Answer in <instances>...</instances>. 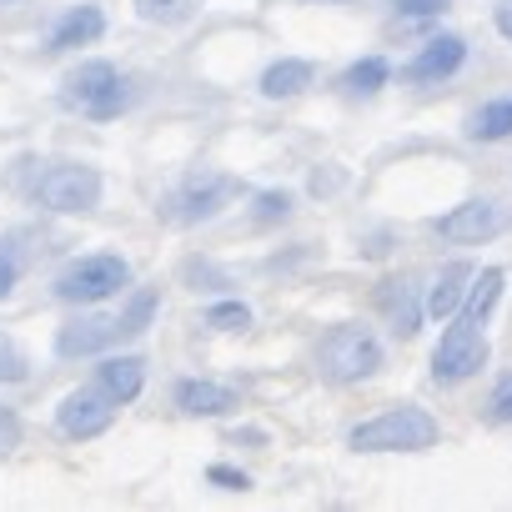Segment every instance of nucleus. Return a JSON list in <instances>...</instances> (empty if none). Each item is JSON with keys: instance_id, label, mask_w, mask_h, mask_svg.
Instances as JSON below:
<instances>
[{"instance_id": "f257e3e1", "label": "nucleus", "mask_w": 512, "mask_h": 512, "mask_svg": "<svg viewBox=\"0 0 512 512\" xmlns=\"http://www.w3.org/2000/svg\"><path fill=\"white\" fill-rule=\"evenodd\" d=\"M437 437H442V427L427 407L397 402V407L357 422L347 432V447L352 452H427V447H437Z\"/></svg>"}, {"instance_id": "f03ea898", "label": "nucleus", "mask_w": 512, "mask_h": 512, "mask_svg": "<svg viewBox=\"0 0 512 512\" xmlns=\"http://www.w3.org/2000/svg\"><path fill=\"white\" fill-rule=\"evenodd\" d=\"M387 362L382 342L372 327L362 322H337L322 342H317V377L332 382V387H357L367 377H377Z\"/></svg>"}, {"instance_id": "7ed1b4c3", "label": "nucleus", "mask_w": 512, "mask_h": 512, "mask_svg": "<svg viewBox=\"0 0 512 512\" xmlns=\"http://www.w3.org/2000/svg\"><path fill=\"white\" fill-rule=\"evenodd\" d=\"M126 287H131V262L116 251H86L76 262H66L51 282L56 302H66V307H101V302L121 297Z\"/></svg>"}, {"instance_id": "20e7f679", "label": "nucleus", "mask_w": 512, "mask_h": 512, "mask_svg": "<svg viewBox=\"0 0 512 512\" xmlns=\"http://www.w3.org/2000/svg\"><path fill=\"white\" fill-rule=\"evenodd\" d=\"M101 191H106V181H101L96 166H86V161H56V166H46L36 176L31 201L41 211H56V216H86V211L101 206Z\"/></svg>"}, {"instance_id": "39448f33", "label": "nucleus", "mask_w": 512, "mask_h": 512, "mask_svg": "<svg viewBox=\"0 0 512 512\" xmlns=\"http://www.w3.org/2000/svg\"><path fill=\"white\" fill-rule=\"evenodd\" d=\"M61 101L86 111L91 121H111L131 106V91L121 81V71L111 61H81L66 81H61Z\"/></svg>"}, {"instance_id": "423d86ee", "label": "nucleus", "mask_w": 512, "mask_h": 512, "mask_svg": "<svg viewBox=\"0 0 512 512\" xmlns=\"http://www.w3.org/2000/svg\"><path fill=\"white\" fill-rule=\"evenodd\" d=\"M487 367V337L477 332V322L472 317H447V332H442V342L432 347V382H442V387H457V382H467V377H477Z\"/></svg>"}, {"instance_id": "0eeeda50", "label": "nucleus", "mask_w": 512, "mask_h": 512, "mask_svg": "<svg viewBox=\"0 0 512 512\" xmlns=\"http://www.w3.org/2000/svg\"><path fill=\"white\" fill-rule=\"evenodd\" d=\"M236 191H241L236 176H221V171H191V176L161 201V216H166L171 226H196V221H211Z\"/></svg>"}, {"instance_id": "6e6552de", "label": "nucleus", "mask_w": 512, "mask_h": 512, "mask_svg": "<svg viewBox=\"0 0 512 512\" xmlns=\"http://www.w3.org/2000/svg\"><path fill=\"white\" fill-rule=\"evenodd\" d=\"M116 397L106 392V387H76V392H66L61 397V407H56V427H61V437H71V442H91V437H101V432H111V422H116Z\"/></svg>"}, {"instance_id": "1a4fd4ad", "label": "nucleus", "mask_w": 512, "mask_h": 512, "mask_svg": "<svg viewBox=\"0 0 512 512\" xmlns=\"http://www.w3.org/2000/svg\"><path fill=\"white\" fill-rule=\"evenodd\" d=\"M507 226H512V211H507L502 201H487V196L462 201V206H452L447 216H437V236H442V241H457V246H482V241L502 236Z\"/></svg>"}, {"instance_id": "9d476101", "label": "nucleus", "mask_w": 512, "mask_h": 512, "mask_svg": "<svg viewBox=\"0 0 512 512\" xmlns=\"http://www.w3.org/2000/svg\"><path fill=\"white\" fill-rule=\"evenodd\" d=\"M121 342V322L101 317V312H81L71 322L56 327V357L61 362H81V357H101Z\"/></svg>"}, {"instance_id": "9b49d317", "label": "nucleus", "mask_w": 512, "mask_h": 512, "mask_svg": "<svg viewBox=\"0 0 512 512\" xmlns=\"http://www.w3.org/2000/svg\"><path fill=\"white\" fill-rule=\"evenodd\" d=\"M467 61V41L462 36H432L407 66H402V81L407 86H432V81H447L452 71H462Z\"/></svg>"}, {"instance_id": "f8f14e48", "label": "nucleus", "mask_w": 512, "mask_h": 512, "mask_svg": "<svg viewBox=\"0 0 512 512\" xmlns=\"http://www.w3.org/2000/svg\"><path fill=\"white\" fill-rule=\"evenodd\" d=\"M171 402L186 412V417H231L241 407V397L226 387V382H211V377H181L171 387Z\"/></svg>"}, {"instance_id": "ddd939ff", "label": "nucleus", "mask_w": 512, "mask_h": 512, "mask_svg": "<svg viewBox=\"0 0 512 512\" xmlns=\"http://www.w3.org/2000/svg\"><path fill=\"white\" fill-rule=\"evenodd\" d=\"M377 312L392 322L397 337H417L422 332V317H427V302L417 297V287L407 277H387L377 287Z\"/></svg>"}, {"instance_id": "4468645a", "label": "nucleus", "mask_w": 512, "mask_h": 512, "mask_svg": "<svg viewBox=\"0 0 512 512\" xmlns=\"http://www.w3.org/2000/svg\"><path fill=\"white\" fill-rule=\"evenodd\" d=\"M101 36H106V11H101V6H71V11L51 26L46 51H51V56H66V51H81V46L101 41Z\"/></svg>"}, {"instance_id": "2eb2a0df", "label": "nucleus", "mask_w": 512, "mask_h": 512, "mask_svg": "<svg viewBox=\"0 0 512 512\" xmlns=\"http://www.w3.org/2000/svg\"><path fill=\"white\" fill-rule=\"evenodd\" d=\"M96 387H106L121 407H126V402H136V397H141V387H146V357H141V352L101 357V367H96Z\"/></svg>"}, {"instance_id": "dca6fc26", "label": "nucleus", "mask_w": 512, "mask_h": 512, "mask_svg": "<svg viewBox=\"0 0 512 512\" xmlns=\"http://www.w3.org/2000/svg\"><path fill=\"white\" fill-rule=\"evenodd\" d=\"M312 81H317V66H312V61H302V56H282V61H272V66L262 71L256 91H262L267 101H292V96H302Z\"/></svg>"}, {"instance_id": "f3484780", "label": "nucleus", "mask_w": 512, "mask_h": 512, "mask_svg": "<svg viewBox=\"0 0 512 512\" xmlns=\"http://www.w3.org/2000/svg\"><path fill=\"white\" fill-rule=\"evenodd\" d=\"M472 267L467 262H447L437 272V282L427 287V317H457L462 302H467V287H472Z\"/></svg>"}, {"instance_id": "a211bd4d", "label": "nucleus", "mask_w": 512, "mask_h": 512, "mask_svg": "<svg viewBox=\"0 0 512 512\" xmlns=\"http://www.w3.org/2000/svg\"><path fill=\"white\" fill-rule=\"evenodd\" d=\"M502 287H507V272H502V267H482V272L472 277V287H467L462 317H472V322H487V317H492V307L502 302Z\"/></svg>"}, {"instance_id": "6ab92c4d", "label": "nucleus", "mask_w": 512, "mask_h": 512, "mask_svg": "<svg viewBox=\"0 0 512 512\" xmlns=\"http://www.w3.org/2000/svg\"><path fill=\"white\" fill-rule=\"evenodd\" d=\"M387 81H392L387 56H362V61H352V66L342 71V91H347V96H377Z\"/></svg>"}, {"instance_id": "aec40b11", "label": "nucleus", "mask_w": 512, "mask_h": 512, "mask_svg": "<svg viewBox=\"0 0 512 512\" xmlns=\"http://www.w3.org/2000/svg\"><path fill=\"white\" fill-rule=\"evenodd\" d=\"M467 136L472 141H507L512 136V96L507 101H487L482 111H472Z\"/></svg>"}, {"instance_id": "412c9836", "label": "nucleus", "mask_w": 512, "mask_h": 512, "mask_svg": "<svg viewBox=\"0 0 512 512\" xmlns=\"http://www.w3.org/2000/svg\"><path fill=\"white\" fill-rule=\"evenodd\" d=\"M156 307H161V297H156V287H136L131 297H126V307H121V337H141L146 327H151V317H156Z\"/></svg>"}, {"instance_id": "4be33fe9", "label": "nucleus", "mask_w": 512, "mask_h": 512, "mask_svg": "<svg viewBox=\"0 0 512 512\" xmlns=\"http://www.w3.org/2000/svg\"><path fill=\"white\" fill-rule=\"evenodd\" d=\"M21 277H26V251H21V236L6 231L0 236V302L21 287Z\"/></svg>"}, {"instance_id": "5701e85b", "label": "nucleus", "mask_w": 512, "mask_h": 512, "mask_svg": "<svg viewBox=\"0 0 512 512\" xmlns=\"http://www.w3.org/2000/svg\"><path fill=\"white\" fill-rule=\"evenodd\" d=\"M0 382H6V387L31 382V352H26L21 337H11V332H0Z\"/></svg>"}, {"instance_id": "b1692460", "label": "nucleus", "mask_w": 512, "mask_h": 512, "mask_svg": "<svg viewBox=\"0 0 512 512\" xmlns=\"http://www.w3.org/2000/svg\"><path fill=\"white\" fill-rule=\"evenodd\" d=\"M136 16L146 26H186L196 16L191 0H136Z\"/></svg>"}, {"instance_id": "393cba45", "label": "nucleus", "mask_w": 512, "mask_h": 512, "mask_svg": "<svg viewBox=\"0 0 512 512\" xmlns=\"http://www.w3.org/2000/svg\"><path fill=\"white\" fill-rule=\"evenodd\" d=\"M287 216H292V191L272 186V191H256L251 196V221L272 226V221H287Z\"/></svg>"}, {"instance_id": "a878e982", "label": "nucleus", "mask_w": 512, "mask_h": 512, "mask_svg": "<svg viewBox=\"0 0 512 512\" xmlns=\"http://www.w3.org/2000/svg\"><path fill=\"white\" fill-rule=\"evenodd\" d=\"M482 422L487 427H507L512 422V372H502L487 392V407H482Z\"/></svg>"}, {"instance_id": "bb28decb", "label": "nucleus", "mask_w": 512, "mask_h": 512, "mask_svg": "<svg viewBox=\"0 0 512 512\" xmlns=\"http://www.w3.org/2000/svg\"><path fill=\"white\" fill-rule=\"evenodd\" d=\"M206 327H216V332H246L251 327V307L246 302H211L206 307Z\"/></svg>"}, {"instance_id": "cd10ccee", "label": "nucleus", "mask_w": 512, "mask_h": 512, "mask_svg": "<svg viewBox=\"0 0 512 512\" xmlns=\"http://www.w3.org/2000/svg\"><path fill=\"white\" fill-rule=\"evenodd\" d=\"M206 482L221 487V492H251V472H241V467H231V462H211V467H206Z\"/></svg>"}, {"instance_id": "c85d7f7f", "label": "nucleus", "mask_w": 512, "mask_h": 512, "mask_svg": "<svg viewBox=\"0 0 512 512\" xmlns=\"http://www.w3.org/2000/svg\"><path fill=\"white\" fill-rule=\"evenodd\" d=\"M21 437H26V427H21L16 407H0V457H11L21 447Z\"/></svg>"}, {"instance_id": "c756f323", "label": "nucleus", "mask_w": 512, "mask_h": 512, "mask_svg": "<svg viewBox=\"0 0 512 512\" xmlns=\"http://www.w3.org/2000/svg\"><path fill=\"white\" fill-rule=\"evenodd\" d=\"M447 11V0H397V16L402 21H432Z\"/></svg>"}, {"instance_id": "7c9ffc66", "label": "nucleus", "mask_w": 512, "mask_h": 512, "mask_svg": "<svg viewBox=\"0 0 512 512\" xmlns=\"http://www.w3.org/2000/svg\"><path fill=\"white\" fill-rule=\"evenodd\" d=\"M497 31L512 41V0H507V6H497Z\"/></svg>"}, {"instance_id": "2f4dec72", "label": "nucleus", "mask_w": 512, "mask_h": 512, "mask_svg": "<svg viewBox=\"0 0 512 512\" xmlns=\"http://www.w3.org/2000/svg\"><path fill=\"white\" fill-rule=\"evenodd\" d=\"M231 442H267V432H256V427H236Z\"/></svg>"}]
</instances>
